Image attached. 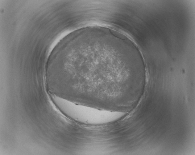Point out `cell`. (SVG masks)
Wrapping results in <instances>:
<instances>
[{
    "label": "cell",
    "instance_id": "cell-1",
    "mask_svg": "<svg viewBox=\"0 0 195 155\" xmlns=\"http://www.w3.org/2000/svg\"><path fill=\"white\" fill-rule=\"evenodd\" d=\"M78 45L59 76L63 97L74 103L114 110L126 104L143 81L124 62L116 46Z\"/></svg>",
    "mask_w": 195,
    "mask_h": 155
}]
</instances>
